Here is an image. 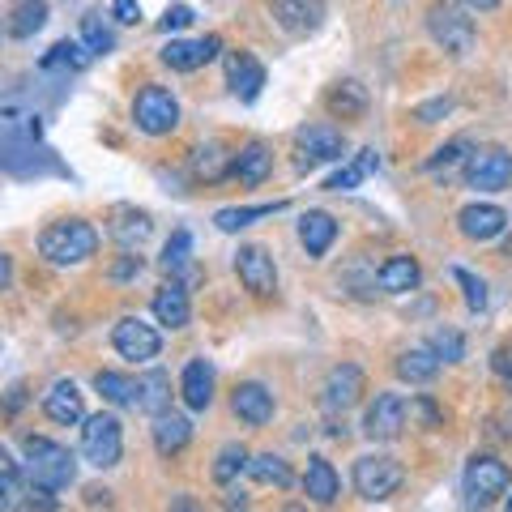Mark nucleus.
Masks as SVG:
<instances>
[{
    "instance_id": "obj_7",
    "label": "nucleus",
    "mask_w": 512,
    "mask_h": 512,
    "mask_svg": "<svg viewBox=\"0 0 512 512\" xmlns=\"http://www.w3.org/2000/svg\"><path fill=\"white\" fill-rule=\"evenodd\" d=\"M427 35L436 39V47H444L448 56H470L478 30H474V18H466V9L431 5L427 9Z\"/></svg>"
},
{
    "instance_id": "obj_28",
    "label": "nucleus",
    "mask_w": 512,
    "mask_h": 512,
    "mask_svg": "<svg viewBox=\"0 0 512 512\" xmlns=\"http://www.w3.org/2000/svg\"><path fill=\"white\" fill-rule=\"evenodd\" d=\"M107 231H111V239H116L120 248H133L137 252L154 235V222H150L146 210H116V214H111V227Z\"/></svg>"
},
{
    "instance_id": "obj_24",
    "label": "nucleus",
    "mask_w": 512,
    "mask_h": 512,
    "mask_svg": "<svg viewBox=\"0 0 512 512\" xmlns=\"http://www.w3.org/2000/svg\"><path fill=\"white\" fill-rule=\"evenodd\" d=\"M376 282H380L384 295H406V291H414V286L423 282V269H419V261H414V256L397 252V256H389V261L380 265Z\"/></svg>"
},
{
    "instance_id": "obj_36",
    "label": "nucleus",
    "mask_w": 512,
    "mask_h": 512,
    "mask_svg": "<svg viewBox=\"0 0 512 512\" xmlns=\"http://www.w3.org/2000/svg\"><path fill=\"white\" fill-rule=\"evenodd\" d=\"M94 389L103 393L107 406H120V410H133V402H137V380H128L120 372H99L94 376Z\"/></svg>"
},
{
    "instance_id": "obj_35",
    "label": "nucleus",
    "mask_w": 512,
    "mask_h": 512,
    "mask_svg": "<svg viewBox=\"0 0 512 512\" xmlns=\"http://www.w3.org/2000/svg\"><path fill=\"white\" fill-rule=\"evenodd\" d=\"M43 26H47L43 0H22V5H13V13H9V35L13 39H30V35H39Z\"/></svg>"
},
{
    "instance_id": "obj_31",
    "label": "nucleus",
    "mask_w": 512,
    "mask_h": 512,
    "mask_svg": "<svg viewBox=\"0 0 512 512\" xmlns=\"http://www.w3.org/2000/svg\"><path fill=\"white\" fill-rule=\"evenodd\" d=\"M393 367H397V376H402L406 384H431L436 372H440V359H436V350L431 346H410V350L397 355Z\"/></svg>"
},
{
    "instance_id": "obj_5",
    "label": "nucleus",
    "mask_w": 512,
    "mask_h": 512,
    "mask_svg": "<svg viewBox=\"0 0 512 512\" xmlns=\"http://www.w3.org/2000/svg\"><path fill=\"white\" fill-rule=\"evenodd\" d=\"M82 457L90 461V466H99V470L120 466L124 427H120L116 414H90L86 419V427H82Z\"/></svg>"
},
{
    "instance_id": "obj_2",
    "label": "nucleus",
    "mask_w": 512,
    "mask_h": 512,
    "mask_svg": "<svg viewBox=\"0 0 512 512\" xmlns=\"http://www.w3.org/2000/svg\"><path fill=\"white\" fill-rule=\"evenodd\" d=\"M22 470L30 478V487H47V491H64L77 478V457L64 444L47 440V436H26V461Z\"/></svg>"
},
{
    "instance_id": "obj_50",
    "label": "nucleus",
    "mask_w": 512,
    "mask_h": 512,
    "mask_svg": "<svg viewBox=\"0 0 512 512\" xmlns=\"http://www.w3.org/2000/svg\"><path fill=\"white\" fill-rule=\"evenodd\" d=\"M18 470H22V466H18V461H13L9 448L0 444V478H5V474H18Z\"/></svg>"
},
{
    "instance_id": "obj_43",
    "label": "nucleus",
    "mask_w": 512,
    "mask_h": 512,
    "mask_svg": "<svg viewBox=\"0 0 512 512\" xmlns=\"http://www.w3.org/2000/svg\"><path fill=\"white\" fill-rule=\"evenodd\" d=\"M453 282L461 286V295H466V308L470 312H483L487 308V282L474 278L470 269H453Z\"/></svg>"
},
{
    "instance_id": "obj_51",
    "label": "nucleus",
    "mask_w": 512,
    "mask_h": 512,
    "mask_svg": "<svg viewBox=\"0 0 512 512\" xmlns=\"http://www.w3.org/2000/svg\"><path fill=\"white\" fill-rule=\"evenodd\" d=\"M13 282V256L9 252H0V291Z\"/></svg>"
},
{
    "instance_id": "obj_52",
    "label": "nucleus",
    "mask_w": 512,
    "mask_h": 512,
    "mask_svg": "<svg viewBox=\"0 0 512 512\" xmlns=\"http://www.w3.org/2000/svg\"><path fill=\"white\" fill-rule=\"evenodd\" d=\"M86 504H90V508L111 504V491H103V487H90V491H86Z\"/></svg>"
},
{
    "instance_id": "obj_9",
    "label": "nucleus",
    "mask_w": 512,
    "mask_h": 512,
    "mask_svg": "<svg viewBox=\"0 0 512 512\" xmlns=\"http://www.w3.org/2000/svg\"><path fill=\"white\" fill-rule=\"evenodd\" d=\"M363 393H367L363 367L359 363H338V367H329L325 384H320V406H325L329 414H346V410H355L363 402Z\"/></svg>"
},
{
    "instance_id": "obj_4",
    "label": "nucleus",
    "mask_w": 512,
    "mask_h": 512,
    "mask_svg": "<svg viewBox=\"0 0 512 512\" xmlns=\"http://www.w3.org/2000/svg\"><path fill=\"white\" fill-rule=\"evenodd\" d=\"M133 124L137 133L146 137H167L180 128V99L167 90V86H141L137 99H133Z\"/></svg>"
},
{
    "instance_id": "obj_42",
    "label": "nucleus",
    "mask_w": 512,
    "mask_h": 512,
    "mask_svg": "<svg viewBox=\"0 0 512 512\" xmlns=\"http://www.w3.org/2000/svg\"><path fill=\"white\" fill-rule=\"evenodd\" d=\"M427 346L436 350V359H440V363H461V359H466V338H461L457 329H436Z\"/></svg>"
},
{
    "instance_id": "obj_12",
    "label": "nucleus",
    "mask_w": 512,
    "mask_h": 512,
    "mask_svg": "<svg viewBox=\"0 0 512 512\" xmlns=\"http://www.w3.org/2000/svg\"><path fill=\"white\" fill-rule=\"evenodd\" d=\"M406 419H410V406L402 393H376L372 406L363 414V436L376 440V444H389L406 431Z\"/></svg>"
},
{
    "instance_id": "obj_6",
    "label": "nucleus",
    "mask_w": 512,
    "mask_h": 512,
    "mask_svg": "<svg viewBox=\"0 0 512 512\" xmlns=\"http://www.w3.org/2000/svg\"><path fill=\"white\" fill-rule=\"evenodd\" d=\"M402 478H406L402 461L389 457V453H367L355 461V491L367 504H380V500H389V495H397Z\"/></svg>"
},
{
    "instance_id": "obj_46",
    "label": "nucleus",
    "mask_w": 512,
    "mask_h": 512,
    "mask_svg": "<svg viewBox=\"0 0 512 512\" xmlns=\"http://www.w3.org/2000/svg\"><path fill=\"white\" fill-rule=\"evenodd\" d=\"M141 274V256H133V248H124V256L116 265H111V278L116 282H128V278H137Z\"/></svg>"
},
{
    "instance_id": "obj_44",
    "label": "nucleus",
    "mask_w": 512,
    "mask_h": 512,
    "mask_svg": "<svg viewBox=\"0 0 512 512\" xmlns=\"http://www.w3.org/2000/svg\"><path fill=\"white\" fill-rule=\"evenodd\" d=\"M192 18H197V13H192L188 5H171L163 18H158V30H163V35H180V30L192 26Z\"/></svg>"
},
{
    "instance_id": "obj_11",
    "label": "nucleus",
    "mask_w": 512,
    "mask_h": 512,
    "mask_svg": "<svg viewBox=\"0 0 512 512\" xmlns=\"http://www.w3.org/2000/svg\"><path fill=\"white\" fill-rule=\"evenodd\" d=\"M235 274L244 282L252 299H274L278 295V265L261 244H244L235 252Z\"/></svg>"
},
{
    "instance_id": "obj_49",
    "label": "nucleus",
    "mask_w": 512,
    "mask_h": 512,
    "mask_svg": "<svg viewBox=\"0 0 512 512\" xmlns=\"http://www.w3.org/2000/svg\"><path fill=\"white\" fill-rule=\"evenodd\" d=\"M410 414H419L427 427H440V410L431 406V397H414V402H410Z\"/></svg>"
},
{
    "instance_id": "obj_17",
    "label": "nucleus",
    "mask_w": 512,
    "mask_h": 512,
    "mask_svg": "<svg viewBox=\"0 0 512 512\" xmlns=\"http://www.w3.org/2000/svg\"><path fill=\"white\" fill-rule=\"evenodd\" d=\"M231 410L239 423L265 427L274 419V393H269L261 380H244V384H235V393H231Z\"/></svg>"
},
{
    "instance_id": "obj_34",
    "label": "nucleus",
    "mask_w": 512,
    "mask_h": 512,
    "mask_svg": "<svg viewBox=\"0 0 512 512\" xmlns=\"http://www.w3.org/2000/svg\"><path fill=\"white\" fill-rule=\"evenodd\" d=\"M248 474L256 478L261 487H278V491H286V487H295V474H291V466L278 457V453H261V457H248Z\"/></svg>"
},
{
    "instance_id": "obj_18",
    "label": "nucleus",
    "mask_w": 512,
    "mask_h": 512,
    "mask_svg": "<svg viewBox=\"0 0 512 512\" xmlns=\"http://www.w3.org/2000/svg\"><path fill=\"white\" fill-rule=\"evenodd\" d=\"M43 414L60 427H73V423H86V397L73 380H56L43 397Z\"/></svg>"
},
{
    "instance_id": "obj_29",
    "label": "nucleus",
    "mask_w": 512,
    "mask_h": 512,
    "mask_svg": "<svg viewBox=\"0 0 512 512\" xmlns=\"http://www.w3.org/2000/svg\"><path fill=\"white\" fill-rule=\"evenodd\" d=\"M286 210V201H265V205H227V210H218L214 214V227L222 235H235V231H244L252 227V222H261V218H274Z\"/></svg>"
},
{
    "instance_id": "obj_55",
    "label": "nucleus",
    "mask_w": 512,
    "mask_h": 512,
    "mask_svg": "<svg viewBox=\"0 0 512 512\" xmlns=\"http://www.w3.org/2000/svg\"><path fill=\"white\" fill-rule=\"evenodd\" d=\"M504 508H508V512H512V495H508V500H504Z\"/></svg>"
},
{
    "instance_id": "obj_38",
    "label": "nucleus",
    "mask_w": 512,
    "mask_h": 512,
    "mask_svg": "<svg viewBox=\"0 0 512 512\" xmlns=\"http://www.w3.org/2000/svg\"><path fill=\"white\" fill-rule=\"evenodd\" d=\"M244 470H248V448H244V444H227V448H222V453L214 457V483H218V487H231Z\"/></svg>"
},
{
    "instance_id": "obj_40",
    "label": "nucleus",
    "mask_w": 512,
    "mask_h": 512,
    "mask_svg": "<svg viewBox=\"0 0 512 512\" xmlns=\"http://www.w3.org/2000/svg\"><path fill=\"white\" fill-rule=\"evenodd\" d=\"M90 56L94 52H90L86 43H69V39H64V43H56L52 52L43 56V69H60V64H69V69H86Z\"/></svg>"
},
{
    "instance_id": "obj_47",
    "label": "nucleus",
    "mask_w": 512,
    "mask_h": 512,
    "mask_svg": "<svg viewBox=\"0 0 512 512\" xmlns=\"http://www.w3.org/2000/svg\"><path fill=\"white\" fill-rule=\"evenodd\" d=\"M111 18L120 26H137L141 22V5L137 0H111Z\"/></svg>"
},
{
    "instance_id": "obj_25",
    "label": "nucleus",
    "mask_w": 512,
    "mask_h": 512,
    "mask_svg": "<svg viewBox=\"0 0 512 512\" xmlns=\"http://www.w3.org/2000/svg\"><path fill=\"white\" fill-rule=\"evenodd\" d=\"M269 171H274V154H269L265 141H248V146L235 154V167H231V175H235V180L244 184V188L265 184Z\"/></svg>"
},
{
    "instance_id": "obj_45",
    "label": "nucleus",
    "mask_w": 512,
    "mask_h": 512,
    "mask_svg": "<svg viewBox=\"0 0 512 512\" xmlns=\"http://www.w3.org/2000/svg\"><path fill=\"white\" fill-rule=\"evenodd\" d=\"M22 483H18V474H5L0 478V512H9V508H22Z\"/></svg>"
},
{
    "instance_id": "obj_33",
    "label": "nucleus",
    "mask_w": 512,
    "mask_h": 512,
    "mask_svg": "<svg viewBox=\"0 0 512 512\" xmlns=\"http://www.w3.org/2000/svg\"><path fill=\"white\" fill-rule=\"evenodd\" d=\"M325 107L338 120H363L367 116V90L359 82H338V86H329Z\"/></svg>"
},
{
    "instance_id": "obj_41",
    "label": "nucleus",
    "mask_w": 512,
    "mask_h": 512,
    "mask_svg": "<svg viewBox=\"0 0 512 512\" xmlns=\"http://www.w3.org/2000/svg\"><path fill=\"white\" fill-rule=\"evenodd\" d=\"M188 261H192V235L180 227V231H175V235L167 239V248H163V261H158V265H163L167 274L175 278V274H180V269H188Z\"/></svg>"
},
{
    "instance_id": "obj_19",
    "label": "nucleus",
    "mask_w": 512,
    "mask_h": 512,
    "mask_svg": "<svg viewBox=\"0 0 512 512\" xmlns=\"http://www.w3.org/2000/svg\"><path fill=\"white\" fill-rule=\"evenodd\" d=\"M227 82H231L239 103H256V94L265 86V64L248 52H231L227 56Z\"/></svg>"
},
{
    "instance_id": "obj_54",
    "label": "nucleus",
    "mask_w": 512,
    "mask_h": 512,
    "mask_svg": "<svg viewBox=\"0 0 512 512\" xmlns=\"http://www.w3.org/2000/svg\"><path fill=\"white\" fill-rule=\"evenodd\" d=\"M466 5H470V9H478V13H491V9H500L504 0H466Z\"/></svg>"
},
{
    "instance_id": "obj_14",
    "label": "nucleus",
    "mask_w": 512,
    "mask_h": 512,
    "mask_svg": "<svg viewBox=\"0 0 512 512\" xmlns=\"http://www.w3.org/2000/svg\"><path fill=\"white\" fill-rule=\"evenodd\" d=\"M269 13L274 22L286 30L291 39H308L325 26V0H269Z\"/></svg>"
},
{
    "instance_id": "obj_3",
    "label": "nucleus",
    "mask_w": 512,
    "mask_h": 512,
    "mask_svg": "<svg viewBox=\"0 0 512 512\" xmlns=\"http://www.w3.org/2000/svg\"><path fill=\"white\" fill-rule=\"evenodd\" d=\"M512 487V470L504 466L500 457L478 453L466 461V474H461V495H466L470 508H491L500 495H508Z\"/></svg>"
},
{
    "instance_id": "obj_27",
    "label": "nucleus",
    "mask_w": 512,
    "mask_h": 512,
    "mask_svg": "<svg viewBox=\"0 0 512 512\" xmlns=\"http://www.w3.org/2000/svg\"><path fill=\"white\" fill-rule=\"evenodd\" d=\"M192 440V423L184 419V414H154V448H158V457H175V453H184Z\"/></svg>"
},
{
    "instance_id": "obj_30",
    "label": "nucleus",
    "mask_w": 512,
    "mask_h": 512,
    "mask_svg": "<svg viewBox=\"0 0 512 512\" xmlns=\"http://www.w3.org/2000/svg\"><path fill=\"white\" fill-rule=\"evenodd\" d=\"M133 410H141V414H163V410H171V376L167 372H146L137 380V402H133Z\"/></svg>"
},
{
    "instance_id": "obj_8",
    "label": "nucleus",
    "mask_w": 512,
    "mask_h": 512,
    "mask_svg": "<svg viewBox=\"0 0 512 512\" xmlns=\"http://www.w3.org/2000/svg\"><path fill=\"white\" fill-rule=\"evenodd\" d=\"M338 158H346V137L342 128L333 124H308L295 133V167L299 171H316L325 163H338Z\"/></svg>"
},
{
    "instance_id": "obj_10",
    "label": "nucleus",
    "mask_w": 512,
    "mask_h": 512,
    "mask_svg": "<svg viewBox=\"0 0 512 512\" xmlns=\"http://www.w3.org/2000/svg\"><path fill=\"white\" fill-rule=\"evenodd\" d=\"M111 346H116V355L128 363H150L163 355V333L146 325L141 316H124L120 325L111 329Z\"/></svg>"
},
{
    "instance_id": "obj_37",
    "label": "nucleus",
    "mask_w": 512,
    "mask_h": 512,
    "mask_svg": "<svg viewBox=\"0 0 512 512\" xmlns=\"http://www.w3.org/2000/svg\"><path fill=\"white\" fill-rule=\"evenodd\" d=\"M466 163H470V141H448V146H440L436 154L423 163V171H431L436 180H448L457 167L466 171Z\"/></svg>"
},
{
    "instance_id": "obj_48",
    "label": "nucleus",
    "mask_w": 512,
    "mask_h": 512,
    "mask_svg": "<svg viewBox=\"0 0 512 512\" xmlns=\"http://www.w3.org/2000/svg\"><path fill=\"white\" fill-rule=\"evenodd\" d=\"M448 111H453V99H436V103H423L414 116H419L423 124H436L440 116H448Z\"/></svg>"
},
{
    "instance_id": "obj_20",
    "label": "nucleus",
    "mask_w": 512,
    "mask_h": 512,
    "mask_svg": "<svg viewBox=\"0 0 512 512\" xmlns=\"http://www.w3.org/2000/svg\"><path fill=\"white\" fill-rule=\"evenodd\" d=\"M303 495H308L312 504H338L342 495V478L333 470V461L325 457H308V470H303Z\"/></svg>"
},
{
    "instance_id": "obj_39",
    "label": "nucleus",
    "mask_w": 512,
    "mask_h": 512,
    "mask_svg": "<svg viewBox=\"0 0 512 512\" xmlns=\"http://www.w3.org/2000/svg\"><path fill=\"white\" fill-rule=\"evenodd\" d=\"M82 43L90 47L94 56H107L111 47H116V30L103 22V13H86L82 18Z\"/></svg>"
},
{
    "instance_id": "obj_1",
    "label": "nucleus",
    "mask_w": 512,
    "mask_h": 512,
    "mask_svg": "<svg viewBox=\"0 0 512 512\" xmlns=\"http://www.w3.org/2000/svg\"><path fill=\"white\" fill-rule=\"evenodd\" d=\"M39 252H43V261H52V265H60V269L86 265L90 256L99 252V231H94L86 218L52 222V227L39 235Z\"/></svg>"
},
{
    "instance_id": "obj_23",
    "label": "nucleus",
    "mask_w": 512,
    "mask_h": 512,
    "mask_svg": "<svg viewBox=\"0 0 512 512\" xmlns=\"http://www.w3.org/2000/svg\"><path fill=\"white\" fill-rule=\"evenodd\" d=\"M150 308L158 316V325H167V329H184L188 320H192V303H188V291H184L180 282L158 286L154 299H150Z\"/></svg>"
},
{
    "instance_id": "obj_15",
    "label": "nucleus",
    "mask_w": 512,
    "mask_h": 512,
    "mask_svg": "<svg viewBox=\"0 0 512 512\" xmlns=\"http://www.w3.org/2000/svg\"><path fill=\"white\" fill-rule=\"evenodd\" d=\"M457 231L466 235L470 244H487V239H500L508 231V214L491 201H474L457 214Z\"/></svg>"
},
{
    "instance_id": "obj_13",
    "label": "nucleus",
    "mask_w": 512,
    "mask_h": 512,
    "mask_svg": "<svg viewBox=\"0 0 512 512\" xmlns=\"http://www.w3.org/2000/svg\"><path fill=\"white\" fill-rule=\"evenodd\" d=\"M461 175H466V188H474V192H504L512 184V150H504V146L474 150Z\"/></svg>"
},
{
    "instance_id": "obj_32",
    "label": "nucleus",
    "mask_w": 512,
    "mask_h": 512,
    "mask_svg": "<svg viewBox=\"0 0 512 512\" xmlns=\"http://www.w3.org/2000/svg\"><path fill=\"white\" fill-rule=\"evenodd\" d=\"M376 167H380V154H376V150H359V154H350V163H342V167L325 180V192H350V188H359V184H363Z\"/></svg>"
},
{
    "instance_id": "obj_21",
    "label": "nucleus",
    "mask_w": 512,
    "mask_h": 512,
    "mask_svg": "<svg viewBox=\"0 0 512 512\" xmlns=\"http://www.w3.org/2000/svg\"><path fill=\"white\" fill-rule=\"evenodd\" d=\"M180 397H184L188 410H210V402H214V363L188 359L184 376H180Z\"/></svg>"
},
{
    "instance_id": "obj_26",
    "label": "nucleus",
    "mask_w": 512,
    "mask_h": 512,
    "mask_svg": "<svg viewBox=\"0 0 512 512\" xmlns=\"http://www.w3.org/2000/svg\"><path fill=\"white\" fill-rule=\"evenodd\" d=\"M235 167V154L222 146V141H205V146L192 150V175H197L201 184H218V180H227Z\"/></svg>"
},
{
    "instance_id": "obj_22",
    "label": "nucleus",
    "mask_w": 512,
    "mask_h": 512,
    "mask_svg": "<svg viewBox=\"0 0 512 512\" xmlns=\"http://www.w3.org/2000/svg\"><path fill=\"white\" fill-rule=\"evenodd\" d=\"M333 239H338V218H333V214L308 210L299 218V244H303V252H308V256H316V261L333 248Z\"/></svg>"
},
{
    "instance_id": "obj_53",
    "label": "nucleus",
    "mask_w": 512,
    "mask_h": 512,
    "mask_svg": "<svg viewBox=\"0 0 512 512\" xmlns=\"http://www.w3.org/2000/svg\"><path fill=\"white\" fill-rule=\"evenodd\" d=\"M495 367H500V372H504V380H508V393H512V363H508L504 350H500V355H495Z\"/></svg>"
},
{
    "instance_id": "obj_16",
    "label": "nucleus",
    "mask_w": 512,
    "mask_h": 512,
    "mask_svg": "<svg viewBox=\"0 0 512 512\" xmlns=\"http://www.w3.org/2000/svg\"><path fill=\"white\" fill-rule=\"evenodd\" d=\"M222 52V39L218 35H205V39H171L163 47V64L175 73H192V69H201V64H210L218 60Z\"/></svg>"
}]
</instances>
